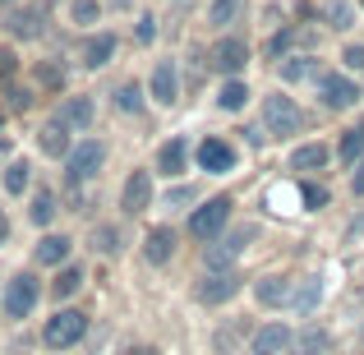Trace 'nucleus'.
<instances>
[{"instance_id":"473e14b6","label":"nucleus","mask_w":364,"mask_h":355,"mask_svg":"<svg viewBox=\"0 0 364 355\" xmlns=\"http://www.w3.org/2000/svg\"><path fill=\"white\" fill-rule=\"evenodd\" d=\"M79 291H83V263H65L51 282V295L55 300H74Z\"/></svg>"},{"instance_id":"3c124183","label":"nucleus","mask_w":364,"mask_h":355,"mask_svg":"<svg viewBox=\"0 0 364 355\" xmlns=\"http://www.w3.org/2000/svg\"><path fill=\"white\" fill-rule=\"evenodd\" d=\"M0 5H5V9H14V5H23V0H0Z\"/></svg>"},{"instance_id":"4c0bfd02","label":"nucleus","mask_w":364,"mask_h":355,"mask_svg":"<svg viewBox=\"0 0 364 355\" xmlns=\"http://www.w3.org/2000/svg\"><path fill=\"white\" fill-rule=\"evenodd\" d=\"M208 51H189V70H185V83H189V92H198V83L208 79Z\"/></svg>"},{"instance_id":"a878e982","label":"nucleus","mask_w":364,"mask_h":355,"mask_svg":"<svg viewBox=\"0 0 364 355\" xmlns=\"http://www.w3.org/2000/svg\"><path fill=\"white\" fill-rule=\"evenodd\" d=\"M55 213H60V203H55V189L51 185H42V189L28 194V222H33L37 231H46V226L55 222Z\"/></svg>"},{"instance_id":"6ab92c4d","label":"nucleus","mask_w":364,"mask_h":355,"mask_svg":"<svg viewBox=\"0 0 364 355\" xmlns=\"http://www.w3.org/2000/svg\"><path fill=\"white\" fill-rule=\"evenodd\" d=\"M180 249V231L176 226H152L148 235H143V258H148L152 267H166L171 258H176Z\"/></svg>"},{"instance_id":"f8f14e48","label":"nucleus","mask_w":364,"mask_h":355,"mask_svg":"<svg viewBox=\"0 0 364 355\" xmlns=\"http://www.w3.org/2000/svg\"><path fill=\"white\" fill-rule=\"evenodd\" d=\"M254 235H258V226H240V231H231V235L213 240V245H208V254H203L208 272H231V267H235V258L245 254V245H249Z\"/></svg>"},{"instance_id":"423d86ee","label":"nucleus","mask_w":364,"mask_h":355,"mask_svg":"<svg viewBox=\"0 0 364 355\" xmlns=\"http://www.w3.org/2000/svg\"><path fill=\"white\" fill-rule=\"evenodd\" d=\"M46 18H51V5H46V0H23V5L5 9V33L14 37V42H42Z\"/></svg>"},{"instance_id":"4468645a","label":"nucleus","mask_w":364,"mask_h":355,"mask_svg":"<svg viewBox=\"0 0 364 355\" xmlns=\"http://www.w3.org/2000/svg\"><path fill=\"white\" fill-rule=\"evenodd\" d=\"M314 46H318V33H304L300 23H286V28H277V33L263 42V60H286V55L314 51Z\"/></svg>"},{"instance_id":"79ce46f5","label":"nucleus","mask_w":364,"mask_h":355,"mask_svg":"<svg viewBox=\"0 0 364 355\" xmlns=\"http://www.w3.org/2000/svg\"><path fill=\"white\" fill-rule=\"evenodd\" d=\"M341 70H346V74H364V46L360 42H350L346 51H341Z\"/></svg>"},{"instance_id":"412c9836","label":"nucleus","mask_w":364,"mask_h":355,"mask_svg":"<svg viewBox=\"0 0 364 355\" xmlns=\"http://www.w3.org/2000/svg\"><path fill=\"white\" fill-rule=\"evenodd\" d=\"M295 346V332L286 328V323H263V328L249 337V351L254 355H286Z\"/></svg>"},{"instance_id":"20e7f679","label":"nucleus","mask_w":364,"mask_h":355,"mask_svg":"<svg viewBox=\"0 0 364 355\" xmlns=\"http://www.w3.org/2000/svg\"><path fill=\"white\" fill-rule=\"evenodd\" d=\"M42 304V277L33 272V267H23V272H14L5 282V295H0V309H5L9 323H23L33 319V309Z\"/></svg>"},{"instance_id":"cd10ccee","label":"nucleus","mask_w":364,"mask_h":355,"mask_svg":"<svg viewBox=\"0 0 364 355\" xmlns=\"http://www.w3.org/2000/svg\"><path fill=\"white\" fill-rule=\"evenodd\" d=\"M249 83L245 79H222V88H217V111H226V116H240V111L249 107Z\"/></svg>"},{"instance_id":"37998d69","label":"nucleus","mask_w":364,"mask_h":355,"mask_svg":"<svg viewBox=\"0 0 364 355\" xmlns=\"http://www.w3.org/2000/svg\"><path fill=\"white\" fill-rule=\"evenodd\" d=\"M9 111H28V107H33V92L37 88H23V83H9Z\"/></svg>"},{"instance_id":"7c9ffc66","label":"nucleus","mask_w":364,"mask_h":355,"mask_svg":"<svg viewBox=\"0 0 364 355\" xmlns=\"http://www.w3.org/2000/svg\"><path fill=\"white\" fill-rule=\"evenodd\" d=\"M323 300V277H304L300 286H291V309L295 314H314Z\"/></svg>"},{"instance_id":"c9c22d12","label":"nucleus","mask_w":364,"mask_h":355,"mask_svg":"<svg viewBox=\"0 0 364 355\" xmlns=\"http://www.w3.org/2000/svg\"><path fill=\"white\" fill-rule=\"evenodd\" d=\"M102 9H107L102 0H70V9H65V14H70L74 28H88V33H92V28L102 23Z\"/></svg>"},{"instance_id":"a19ab883","label":"nucleus","mask_w":364,"mask_h":355,"mask_svg":"<svg viewBox=\"0 0 364 355\" xmlns=\"http://www.w3.org/2000/svg\"><path fill=\"white\" fill-rule=\"evenodd\" d=\"M157 33H161V28H157V14H139V28H134V42H143V46H148V42H157Z\"/></svg>"},{"instance_id":"a18cd8bd","label":"nucleus","mask_w":364,"mask_h":355,"mask_svg":"<svg viewBox=\"0 0 364 355\" xmlns=\"http://www.w3.org/2000/svg\"><path fill=\"white\" fill-rule=\"evenodd\" d=\"M194 198H198L194 185H176V189L166 194V203H171V208H185V203H194Z\"/></svg>"},{"instance_id":"c03bdc74","label":"nucleus","mask_w":364,"mask_h":355,"mask_svg":"<svg viewBox=\"0 0 364 355\" xmlns=\"http://www.w3.org/2000/svg\"><path fill=\"white\" fill-rule=\"evenodd\" d=\"M235 341H240V332H235V328H217V332H213V351H217V355H231Z\"/></svg>"},{"instance_id":"5701e85b","label":"nucleus","mask_w":364,"mask_h":355,"mask_svg":"<svg viewBox=\"0 0 364 355\" xmlns=\"http://www.w3.org/2000/svg\"><path fill=\"white\" fill-rule=\"evenodd\" d=\"M37 148H42V157H51V161H65V157H70V148H74V134H70L60 120L51 116V120L42 124V129H37Z\"/></svg>"},{"instance_id":"6e6552de","label":"nucleus","mask_w":364,"mask_h":355,"mask_svg":"<svg viewBox=\"0 0 364 355\" xmlns=\"http://www.w3.org/2000/svg\"><path fill=\"white\" fill-rule=\"evenodd\" d=\"M208 65H213V74H222V79H240L245 65H249V42L240 33L217 37V42L208 46Z\"/></svg>"},{"instance_id":"e433bc0d","label":"nucleus","mask_w":364,"mask_h":355,"mask_svg":"<svg viewBox=\"0 0 364 355\" xmlns=\"http://www.w3.org/2000/svg\"><path fill=\"white\" fill-rule=\"evenodd\" d=\"M323 23H328L332 33H346V28L355 23V5H350V0H328V5H323Z\"/></svg>"},{"instance_id":"b1692460","label":"nucleus","mask_w":364,"mask_h":355,"mask_svg":"<svg viewBox=\"0 0 364 355\" xmlns=\"http://www.w3.org/2000/svg\"><path fill=\"white\" fill-rule=\"evenodd\" d=\"M254 300L263 304V309H282V304H291V277H282V272L258 277V282H254Z\"/></svg>"},{"instance_id":"1a4fd4ad","label":"nucleus","mask_w":364,"mask_h":355,"mask_svg":"<svg viewBox=\"0 0 364 355\" xmlns=\"http://www.w3.org/2000/svg\"><path fill=\"white\" fill-rule=\"evenodd\" d=\"M240 291H245V277L235 272V267H231V272H203V277L194 282V300L208 304V309H217V304L235 300Z\"/></svg>"},{"instance_id":"7ed1b4c3","label":"nucleus","mask_w":364,"mask_h":355,"mask_svg":"<svg viewBox=\"0 0 364 355\" xmlns=\"http://www.w3.org/2000/svg\"><path fill=\"white\" fill-rule=\"evenodd\" d=\"M107 143L102 139H79L70 148V157H65V185H70L74 198H83V180H97L102 166H107Z\"/></svg>"},{"instance_id":"9b49d317","label":"nucleus","mask_w":364,"mask_h":355,"mask_svg":"<svg viewBox=\"0 0 364 355\" xmlns=\"http://www.w3.org/2000/svg\"><path fill=\"white\" fill-rule=\"evenodd\" d=\"M194 161H198V171H208V176H226V171H235L240 152H235L231 139H222V134H208V139H198Z\"/></svg>"},{"instance_id":"603ef678","label":"nucleus","mask_w":364,"mask_h":355,"mask_svg":"<svg viewBox=\"0 0 364 355\" xmlns=\"http://www.w3.org/2000/svg\"><path fill=\"white\" fill-rule=\"evenodd\" d=\"M0 124H5V111H0Z\"/></svg>"},{"instance_id":"864d4df0","label":"nucleus","mask_w":364,"mask_h":355,"mask_svg":"<svg viewBox=\"0 0 364 355\" xmlns=\"http://www.w3.org/2000/svg\"><path fill=\"white\" fill-rule=\"evenodd\" d=\"M360 341H364V328H360Z\"/></svg>"},{"instance_id":"39448f33","label":"nucleus","mask_w":364,"mask_h":355,"mask_svg":"<svg viewBox=\"0 0 364 355\" xmlns=\"http://www.w3.org/2000/svg\"><path fill=\"white\" fill-rule=\"evenodd\" d=\"M83 337H88V314L83 309H55L42 323V346L46 351H74Z\"/></svg>"},{"instance_id":"0eeeda50","label":"nucleus","mask_w":364,"mask_h":355,"mask_svg":"<svg viewBox=\"0 0 364 355\" xmlns=\"http://www.w3.org/2000/svg\"><path fill=\"white\" fill-rule=\"evenodd\" d=\"M318 107L323 111H350V107H360V83H355V74H346V70H323V79H318Z\"/></svg>"},{"instance_id":"aec40b11","label":"nucleus","mask_w":364,"mask_h":355,"mask_svg":"<svg viewBox=\"0 0 364 355\" xmlns=\"http://www.w3.org/2000/svg\"><path fill=\"white\" fill-rule=\"evenodd\" d=\"M65 83H70L65 55H42V60H33V88L37 92H65Z\"/></svg>"},{"instance_id":"2eb2a0df","label":"nucleus","mask_w":364,"mask_h":355,"mask_svg":"<svg viewBox=\"0 0 364 355\" xmlns=\"http://www.w3.org/2000/svg\"><path fill=\"white\" fill-rule=\"evenodd\" d=\"M152 208V171L148 166H134L120 185V213L124 217H143Z\"/></svg>"},{"instance_id":"5fc2aeb1","label":"nucleus","mask_w":364,"mask_h":355,"mask_svg":"<svg viewBox=\"0 0 364 355\" xmlns=\"http://www.w3.org/2000/svg\"><path fill=\"white\" fill-rule=\"evenodd\" d=\"M360 5H364V0H360Z\"/></svg>"},{"instance_id":"ea45409f","label":"nucleus","mask_w":364,"mask_h":355,"mask_svg":"<svg viewBox=\"0 0 364 355\" xmlns=\"http://www.w3.org/2000/svg\"><path fill=\"white\" fill-rule=\"evenodd\" d=\"M14 79H18V51L14 46H0V88H9Z\"/></svg>"},{"instance_id":"f03ea898","label":"nucleus","mask_w":364,"mask_h":355,"mask_svg":"<svg viewBox=\"0 0 364 355\" xmlns=\"http://www.w3.org/2000/svg\"><path fill=\"white\" fill-rule=\"evenodd\" d=\"M231 217H235V198H231V194H213V198H203L198 208H189L185 235L194 240V245H213V240L226 235Z\"/></svg>"},{"instance_id":"a211bd4d","label":"nucleus","mask_w":364,"mask_h":355,"mask_svg":"<svg viewBox=\"0 0 364 355\" xmlns=\"http://www.w3.org/2000/svg\"><path fill=\"white\" fill-rule=\"evenodd\" d=\"M277 74H282V83H318L323 60L314 51H295V55H286V60H277Z\"/></svg>"},{"instance_id":"f3484780","label":"nucleus","mask_w":364,"mask_h":355,"mask_svg":"<svg viewBox=\"0 0 364 355\" xmlns=\"http://www.w3.org/2000/svg\"><path fill=\"white\" fill-rule=\"evenodd\" d=\"M152 171L166 176V180H185V171H189V139H185V134H171V139L161 143Z\"/></svg>"},{"instance_id":"72a5a7b5","label":"nucleus","mask_w":364,"mask_h":355,"mask_svg":"<svg viewBox=\"0 0 364 355\" xmlns=\"http://www.w3.org/2000/svg\"><path fill=\"white\" fill-rule=\"evenodd\" d=\"M240 9H245V0H208V18H203V23L213 28V33H222L226 23L240 18Z\"/></svg>"},{"instance_id":"bb28decb","label":"nucleus","mask_w":364,"mask_h":355,"mask_svg":"<svg viewBox=\"0 0 364 355\" xmlns=\"http://www.w3.org/2000/svg\"><path fill=\"white\" fill-rule=\"evenodd\" d=\"M295 355H328L332 351V332L323 328V323H304L300 332H295Z\"/></svg>"},{"instance_id":"2f4dec72","label":"nucleus","mask_w":364,"mask_h":355,"mask_svg":"<svg viewBox=\"0 0 364 355\" xmlns=\"http://www.w3.org/2000/svg\"><path fill=\"white\" fill-rule=\"evenodd\" d=\"M360 161H364V129H341V139H337V166L355 171Z\"/></svg>"},{"instance_id":"c756f323","label":"nucleus","mask_w":364,"mask_h":355,"mask_svg":"<svg viewBox=\"0 0 364 355\" xmlns=\"http://www.w3.org/2000/svg\"><path fill=\"white\" fill-rule=\"evenodd\" d=\"M328 161H332L328 143H300V148L291 152V171H304V176H309V171H323Z\"/></svg>"},{"instance_id":"ddd939ff","label":"nucleus","mask_w":364,"mask_h":355,"mask_svg":"<svg viewBox=\"0 0 364 355\" xmlns=\"http://www.w3.org/2000/svg\"><path fill=\"white\" fill-rule=\"evenodd\" d=\"M180 83H185V74H180L176 55H161V60L152 65V79H148V97L157 102V107H176V102H180Z\"/></svg>"},{"instance_id":"9d476101","label":"nucleus","mask_w":364,"mask_h":355,"mask_svg":"<svg viewBox=\"0 0 364 355\" xmlns=\"http://www.w3.org/2000/svg\"><path fill=\"white\" fill-rule=\"evenodd\" d=\"M116 51H120V37L111 33V28H92V33H83V42H79V65L88 74H97V70H107V65L116 60Z\"/></svg>"},{"instance_id":"09e8293b","label":"nucleus","mask_w":364,"mask_h":355,"mask_svg":"<svg viewBox=\"0 0 364 355\" xmlns=\"http://www.w3.org/2000/svg\"><path fill=\"white\" fill-rule=\"evenodd\" d=\"M124 355H161V351H157V346H129Z\"/></svg>"},{"instance_id":"4be33fe9","label":"nucleus","mask_w":364,"mask_h":355,"mask_svg":"<svg viewBox=\"0 0 364 355\" xmlns=\"http://www.w3.org/2000/svg\"><path fill=\"white\" fill-rule=\"evenodd\" d=\"M70 249H74V240L65 231H46L37 240V249H33V263L37 267H65L70 263Z\"/></svg>"},{"instance_id":"8fccbe9b","label":"nucleus","mask_w":364,"mask_h":355,"mask_svg":"<svg viewBox=\"0 0 364 355\" xmlns=\"http://www.w3.org/2000/svg\"><path fill=\"white\" fill-rule=\"evenodd\" d=\"M107 5H111V9H129L134 0H107Z\"/></svg>"},{"instance_id":"c85d7f7f","label":"nucleus","mask_w":364,"mask_h":355,"mask_svg":"<svg viewBox=\"0 0 364 355\" xmlns=\"http://www.w3.org/2000/svg\"><path fill=\"white\" fill-rule=\"evenodd\" d=\"M0 185H5L9 198L33 194V166H28V157H14V161H9V166L0 171Z\"/></svg>"},{"instance_id":"393cba45","label":"nucleus","mask_w":364,"mask_h":355,"mask_svg":"<svg viewBox=\"0 0 364 355\" xmlns=\"http://www.w3.org/2000/svg\"><path fill=\"white\" fill-rule=\"evenodd\" d=\"M111 107L120 111V116H143L148 111V83L139 79H124L116 92H111Z\"/></svg>"},{"instance_id":"49530a36","label":"nucleus","mask_w":364,"mask_h":355,"mask_svg":"<svg viewBox=\"0 0 364 355\" xmlns=\"http://www.w3.org/2000/svg\"><path fill=\"white\" fill-rule=\"evenodd\" d=\"M350 194H355V198H364V161H360L355 171H350Z\"/></svg>"},{"instance_id":"de8ad7c7","label":"nucleus","mask_w":364,"mask_h":355,"mask_svg":"<svg viewBox=\"0 0 364 355\" xmlns=\"http://www.w3.org/2000/svg\"><path fill=\"white\" fill-rule=\"evenodd\" d=\"M9 231H14V226H9V213L0 208V245H9Z\"/></svg>"},{"instance_id":"f257e3e1","label":"nucleus","mask_w":364,"mask_h":355,"mask_svg":"<svg viewBox=\"0 0 364 355\" xmlns=\"http://www.w3.org/2000/svg\"><path fill=\"white\" fill-rule=\"evenodd\" d=\"M258 124H263L267 139H295L300 129H309V111L300 107L295 97L286 92H263V111H258Z\"/></svg>"},{"instance_id":"58836bf2","label":"nucleus","mask_w":364,"mask_h":355,"mask_svg":"<svg viewBox=\"0 0 364 355\" xmlns=\"http://www.w3.org/2000/svg\"><path fill=\"white\" fill-rule=\"evenodd\" d=\"M300 198H304L309 213H323V208H328V189H323L318 180H300Z\"/></svg>"},{"instance_id":"f704fd0d","label":"nucleus","mask_w":364,"mask_h":355,"mask_svg":"<svg viewBox=\"0 0 364 355\" xmlns=\"http://www.w3.org/2000/svg\"><path fill=\"white\" fill-rule=\"evenodd\" d=\"M92 249H97L102 258L120 254V249H124V231H120L116 222H102V226H92Z\"/></svg>"},{"instance_id":"dca6fc26","label":"nucleus","mask_w":364,"mask_h":355,"mask_svg":"<svg viewBox=\"0 0 364 355\" xmlns=\"http://www.w3.org/2000/svg\"><path fill=\"white\" fill-rule=\"evenodd\" d=\"M55 120H60L70 134H88L92 120H97V97H88V92L60 97V107H55Z\"/></svg>"}]
</instances>
